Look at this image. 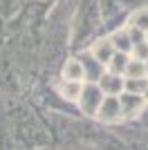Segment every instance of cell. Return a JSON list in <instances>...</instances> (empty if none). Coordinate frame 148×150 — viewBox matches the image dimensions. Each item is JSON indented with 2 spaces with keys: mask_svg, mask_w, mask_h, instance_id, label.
<instances>
[{
  "mask_svg": "<svg viewBox=\"0 0 148 150\" xmlns=\"http://www.w3.org/2000/svg\"><path fill=\"white\" fill-rule=\"evenodd\" d=\"M56 92L105 125L142 117L148 110V9L68 58Z\"/></svg>",
  "mask_w": 148,
  "mask_h": 150,
  "instance_id": "obj_1",
  "label": "cell"
}]
</instances>
